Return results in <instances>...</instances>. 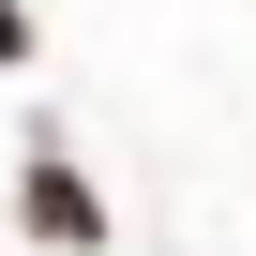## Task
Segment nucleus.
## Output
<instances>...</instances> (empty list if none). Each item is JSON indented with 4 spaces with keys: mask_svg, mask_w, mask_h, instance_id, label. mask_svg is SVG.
<instances>
[{
    "mask_svg": "<svg viewBox=\"0 0 256 256\" xmlns=\"http://www.w3.org/2000/svg\"><path fill=\"white\" fill-rule=\"evenodd\" d=\"M30 226H60V241H90L106 211H90V181H76V166H30Z\"/></svg>",
    "mask_w": 256,
    "mask_h": 256,
    "instance_id": "nucleus-1",
    "label": "nucleus"
},
{
    "mask_svg": "<svg viewBox=\"0 0 256 256\" xmlns=\"http://www.w3.org/2000/svg\"><path fill=\"white\" fill-rule=\"evenodd\" d=\"M0 60H30V16H16V0H0Z\"/></svg>",
    "mask_w": 256,
    "mask_h": 256,
    "instance_id": "nucleus-2",
    "label": "nucleus"
}]
</instances>
